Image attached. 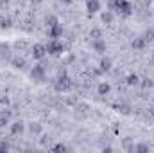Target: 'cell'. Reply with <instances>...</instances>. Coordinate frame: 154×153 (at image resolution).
<instances>
[{"label": "cell", "mask_w": 154, "mask_h": 153, "mask_svg": "<svg viewBox=\"0 0 154 153\" xmlns=\"http://www.w3.org/2000/svg\"><path fill=\"white\" fill-rule=\"evenodd\" d=\"M52 88L57 94H63V92H68L74 88V81H72V77H68V74H57V79L52 83Z\"/></svg>", "instance_id": "obj_1"}, {"label": "cell", "mask_w": 154, "mask_h": 153, "mask_svg": "<svg viewBox=\"0 0 154 153\" xmlns=\"http://www.w3.org/2000/svg\"><path fill=\"white\" fill-rule=\"evenodd\" d=\"M29 77H31L34 83H43V81H45V77H47V67H45L43 63L34 65V67L29 70Z\"/></svg>", "instance_id": "obj_2"}, {"label": "cell", "mask_w": 154, "mask_h": 153, "mask_svg": "<svg viewBox=\"0 0 154 153\" xmlns=\"http://www.w3.org/2000/svg\"><path fill=\"white\" fill-rule=\"evenodd\" d=\"M47 52L50 56H61L65 54V43L59 41V40H48L47 43Z\"/></svg>", "instance_id": "obj_3"}, {"label": "cell", "mask_w": 154, "mask_h": 153, "mask_svg": "<svg viewBox=\"0 0 154 153\" xmlns=\"http://www.w3.org/2000/svg\"><path fill=\"white\" fill-rule=\"evenodd\" d=\"M116 13L124 18H129L133 15V4L129 0H116Z\"/></svg>", "instance_id": "obj_4"}, {"label": "cell", "mask_w": 154, "mask_h": 153, "mask_svg": "<svg viewBox=\"0 0 154 153\" xmlns=\"http://www.w3.org/2000/svg\"><path fill=\"white\" fill-rule=\"evenodd\" d=\"M31 54H32V58L34 60H43L48 52H47V45L45 43H34L32 47H31Z\"/></svg>", "instance_id": "obj_5"}, {"label": "cell", "mask_w": 154, "mask_h": 153, "mask_svg": "<svg viewBox=\"0 0 154 153\" xmlns=\"http://www.w3.org/2000/svg\"><path fill=\"white\" fill-rule=\"evenodd\" d=\"M9 63H11V67H13L14 70H25V69H27V61H25V58H22V56L11 58Z\"/></svg>", "instance_id": "obj_6"}, {"label": "cell", "mask_w": 154, "mask_h": 153, "mask_svg": "<svg viewBox=\"0 0 154 153\" xmlns=\"http://www.w3.org/2000/svg\"><path fill=\"white\" fill-rule=\"evenodd\" d=\"M91 49L97 54H104L108 50V45H106V41L102 38H97V40H91Z\"/></svg>", "instance_id": "obj_7"}, {"label": "cell", "mask_w": 154, "mask_h": 153, "mask_svg": "<svg viewBox=\"0 0 154 153\" xmlns=\"http://www.w3.org/2000/svg\"><path fill=\"white\" fill-rule=\"evenodd\" d=\"M63 33H65V29H63L61 24H56V25L48 27V38L50 40H59L63 36Z\"/></svg>", "instance_id": "obj_8"}, {"label": "cell", "mask_w": 154, "mask_h": 153, "mask_svg": "<svg viewBox=\"0 0 154 153\" xmlns=\"http://www.w3.org/2000/svg\"><path fill=\"white\" fill-rule=\"evenodd\" d=\"M23 130H25V122H23V121H14V122L9 124V132H11V135H22Z\"/></svg>", "instance_id": "obj_9"}, {"label": "cell", "mask_w": 154, "mask_h": 153, "mask_svg": "<svg viewBox=\"0 0 154 153\" xmlns=\"http://www.w3.org/2000/svg\"><path fill=\"white\" fill-rule=\"evenodd\" d=\"M86 11H88L90 16L95 15V13H99L100 11V2L99 0H86Z\"/></svg>", "instance_id": "obj_10"}, {"label": "cell", "mask_w": 154, "mask_h": 153, "mask_svg": "<svg viewBox=\"0 0 154 153\" xmlns=\"http://www.w3.org/2000/svg\"><path fill=\"white\" fill-rule=\"evenodd\" d=\"M100 22H102V24H106V25H111V24L115 22V13H113V11H109V9L102 11V13H100Z\"/></svg>", "instance_id": "obj_11"}, {"label": "cell", "mask_w": 154, "mask_h": 153, "mask_svg": "<svg viewBox=\"0 0 154 153\" xmlns=\"http://www.w3.org/2000/svg\"><path fill=\"white\" fill-rule=\"evenodd\" d=\"M11 110H0V128L11 124Z\"/></svg>", "instance_id": "obj_12"}, {"label": "cell", "mask_w": 154, "mask_h": 153, "mask_svg": "<svg viewBox=\"0 0 154 153\" xmlns=\"http://www.w3.org/2000/svg\"><path fill=\"white\" fill-rule=\"evenodd\" d=\"M131 47H133V50H143L147 47V41L142 38V36H136V38L131 41Z\"/></svg>", "instance_id": "obj_13"}, {"label": "cell", "mask_w": 154, "mask_h": 153, "mask_svg": "<svg viewBox=\"0 0 154 153\" xmlns=\"http://www.w3.org/2000/svg\"><path fill=\"white\" fill-rule=\"evenodd\" d=\"M111 67H113V61H111V58H102L100 60V63H99V69L102 70V72H109L111 70Z\"/></svg>", "instance_id": "obj_14"}, {"label": "cell", "mask_w": 154, "mask_h": 153, "mask_svg": "<svg viewBox=\"0 0 154 153\" xmlns=\"http://www.w3.org/2000/svg\"><path fill=\"white\" fill-rule=\"evenodd\" d=\"M97 92H99V96H108V94L111 92V85L106 83V81H100V83L97 85Z\"/></svg>", "instance_id": "obj_15"}, {"label": "cell", "mask_w": 154, "mask_h": 153, "mask_svg": "<svg viewBox=\"0 0 154 153\" xmlns=\"http://www.w3.org/2000/svg\"><path fill=\"white\" fill-rule=\"evenodd\" d=\"M27 126H29V132H31L32 135H39V133H41V124L36 122V121H31Z\"/></svg>", "instance_id": "obj_16"}, {"label": "cell", "mask_w": 154, "mask_h": 153, "mask_svg": "<svg viewBox=\"0 0 154 153\" xmlns=\"http://www.w3.org/2000/svg\"><path fill=\"white\" fill-rule=\"evenodd\" d=\"M13 27V18L11 16H2L0 18V29H11Z\"/></svg>", "instance_id": "obj_17"}, {"label": "cell", "mask_w": 154, "mask_h": 153, "mask_svg": "<svg viewBox=\"0 0 154 153\" xmlns=\"http://www.w3.org/2000/svg\"><path fill=\"white\" fill-rule=\"evenodd\" d=\"M125 83L129 86H136V85H140V76L138 74H129V76L125 77Z\"/></svg>", "instance_id": "obj_18"}, {"label": "cell", "mask_w": 154, "mask_h": 153, "mask_svg": "<svg viewBox=\"0 0 154 153\" xmlns=\"http://www.w3.org/2000/svg\"><path fill=\"white\" fill-rule=\"evenodd\" d=\"M149 150H151V146L143 144V142H138V144L133 146V151H136V153H149Z\"/></svg>", "instance_id": "obj_19"}, {"label": "cell", "mask_w": 154, "mask_h": 153, "mask_svg": "<svg viewBox=\"0 0 154 153\" xmlns=\"http://www.w3.org/2000/svg\"><path fill=\"white\" fill-rule=\"evenodd\" d=\"M115 108H116V112H120V114H124V115L131 114V106H129L127 103H120V105H116Z\"/></svg>", "instance_id": "obj_20"}, {"label": "cell", "mask_w": 154, "mask_h": 153, "mask_svg": "<svg viewBox=\"0 0 154 153\" xmlns=\"http://www.w3.org/2000/svg\"><path fill=\"white\" fill-rule=\"evenodd\" d=\"M142 38L147 41V45L151 43V41H154V27H151V29H147L143 34H142Z\"/></svg>", "instance_id": "obj_21"}, {"label": "cell", "mask_w": 154, "mask_h": 153, "mask_svg": "<svg viewBox=\"0 0 154 153\" xmlns=\"http://www.w3.org/2000/svg\"><path fill=\"white\" fill-rule=\"evenodd\" d=\"M45 24H47V27H52V25L59 24V18H57V16H54V15H48V16L45 18Z\"/></svg>", "instance_id": "obj_22"}, {"label": "cell", "mask_w": 154, "mask_h": 153, "mask_svg": "<svg viewBox=\"0 0 154 153\" xmlns=\"http://www.w3.org/2000/svg\"><path fill=\"white\" fill-rule=\"evenodd\" d=\"M90 38L91 40L102 38V29H99V27H91V31H90Z\"/></svg>", "instance_id": "obj_23"}, {"label": "cell", "mask_w": 154, "mask_h": 153, "mask_svg": "<svg viewBox=\"0 0 154 153\" xmlns=\"http://www.w3.org/2000/svg\"><path fill=\"white\" fill-rule=\"evenodd\" d=\"M140 85L143 86V88H154V81L151 77H143V79H140Z\"/></svg>", "instance_id": "obj_24"}, {"label": "cell", "mask_w": 154, "mask_h": 153, "mask_svg": "<svg viewBox=\"0 0 154 153\" xmlns=\"http://www.w3.org/2000/svg\"><path fill=\"white\" fill-rule=\"evenodd\" d=\"M122 146H124V150H127V151H133V141H131V137H125L124 139V142H122Z\"/></svg>", "instance_id": "obj_25"}, {"label": "cell", "mask_w": 154, "mask_h": 153, "mask_svg": "<svg viewBox=\"0 0 154 153\" xmlns=\"http://www.w3.org/2000/svg\"><path fill=\"white\" fill-rule=\"evenodd\" d=\"M0 105H2V106H9V105H11L9 96H0Z\"/></svg>", "instance_id": "obj_26"}, {"label": "cell", "mask_w": 154, "mask_h": 153, "mask_svg": "<svg viewBox=\"0 0 154 153\" xmlns=\"http://www.w3.org/2000/svg\"><path fill=\"white\" fill-rule=\"evenodd\" d=\"M108 9L116 13V0H108Z\"/></svg>", "instance_id": "obj_27"}, {"label": "cell", "mask_w": 154, "mask_h": 153, "mask_svg": "<svg viewBox=\"0 0 154 153\" xmlns=\"http://www.w3.org/2000/svg\"><path fill=\"white\" fill-rule=\"evenodd\" d=\"M50 141H52V137H50V135H43V137H41V141H39V142H41V144H43V146H47V144H50Z\"/></svg>", "instance_id": "obj_28"}, {"label": "cell", "mask_w": 154, "mask_h": 153, "mask_svg": "<svg viewBox=\"0 0 154 153\" xmlns=\"http://www.w3.org/2000/svg\"><path fill=\"white\" fill-rule=\"evenodd\" d=\"M52 150H54V151H66L68 148H66L65 144H56V146H52Z\"/></svg>", "instance_id": "obj_29"}, {"label": "cell", "mask_w": 154, "mask_h": 153, "mask_svg": "<svg viewBox=\"0 0 154 153\" xmlns=\"http://www.w3.org/2000/svg\"><path fill=\"white\" fill-rule=\"evenodd\" d=\"M74 60H75V56H74V54H68V56L63 60V65H68V63H72Z\"/></svg>", "instance_id": "obj_30"}, {"label": "cell", "mask_w": 154, "mask_h": 153, "mask_svg": "<svg viewBox=\"0 0 154 153\" xmlns=\"http://www.w3.org/2000/svg\"><path fill=\"white\" fill-rule=\"evenodd\" d=\"M7 150H9V144H7L5 141H2V142H0V151H7Z\"/></svg>", "instance_id": "obj_31"}, {"label": "cell", "mask_w": 154, "mask_h": 153, "mask_svg": "<svg viewBox=\"0 0 154 153\" xmlns=\"http://www.w3.org/2000/svg\"><path fill=\"white\" fill-rule=\"evenodd\" d=\"M104 72L100 70V69H93V76H102Z\"/></svg>", "instance_id": "obj_32"}, {"label": "cell", "mask_w": 154, "mask_h": 153, "mask_svg": "<svg viewBox=\"0 0 154 153\" xmlns=\"http://www.w3.org/2000/svg\"><path fill=\"white\" fill-rule=\"evenodd\" d=\"M9 5V0H0V7H7Z\"/></svg>", "instance_id": "obj_33"}, {"label": "cell", "mask_w": 154, "mask_h": 153, "mask_svg": "<svg viewBox=\"0 0 154 153\" xmlns=\"http://www.w3.org/2000/svg\"><path fill=\"white\" fill-rule=\"evenodd\" d=\"M61 2H63L65 5H72V4H74V0H61Z\"/></svg>", "instance_id": "obj_34"}, {"label": "cell", "mask_w": 154, "mask_h": 153, "mask_svg": "<svg viewBox=\"0 0 154 153\" xmlns=\"http://www.w3.org/2000/svg\"><path fill=\"white\" fill-rule=\"evenodd\" d=\"M41 2H43V0H31V4H32V5H38V4H41Z\"/></svg>", "instance_id": "obj_35"}, {"label": "cell", "mask_w": 154, "mask_h": 153, "mask_svg": "<svg viewBox=\"0 0 154 153\" xmlns=\"http://www.w3.org/2000/svg\"><path fill=\"white\" fill-rule=\"evenodd\" d=\"M149 115H151V117H154V106H151V108H149Z\"/></svg>", "instance_id": "obj_36"}, {"label": "cell", "mask_w": 154, "mask_h": 153, "mask_svg": "<svg viewBox=\"0 0 154 153\" xmlns=\"http://www.w3.org/2000/svg\"><path fill=\"white\" fill-rule=\"evenodd\" d=\"M151 61H152V63H154V52H152V58H151Z\"/></svg>", "instance_id": "obj_37"}]
</instances>
